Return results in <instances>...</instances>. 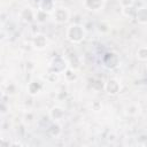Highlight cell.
Here are the masks:
<instances>
[{"mask_svg": "<svg viewBox=\"0 0 147 147\" xmlns=\"http://www.w3.org/2000/svg\"><path fill=\"white\" fill-rule=\"evenodd\" d=\"M47 17H48V13H46L39 8L37 9V11H36V22L37 23H39V24L45 23L47 21Z\"/></svg>", "mask_w": 147, "mask_h": 147, "instance_id": "9a60e30c", "label": "cell"}, {"mask_svg": "<svg viewBox=\"0 0 147 147\" xmlns=\"http://www.w3.org/2000/svg\"><path fill=\"white\" fill-rule=\"evenodd\" d=\"M119 5H121V8L131 7V6H134V0H119Z\"/></svg>", "mask_w": 147, "mask_h": 147, "instance_id": "44dd1931", "label": "cell"}, {"mask_svg": "<svg viewBox=\"0 0 147 147\" xmlns=\"http://www.w3.org/2000/svg\"><path fill=\"white\" fill-rule=\"evenodd\" d=\"M134 18L139 24H147V7L138 8Z\"/></svg>", "mask_w": 147, "mask_h": 147, "instance_id": "7c38bea8", "label": "cell"}, {"mask_svg": "<svg viewBox=\"0 0 147 147\" xmlns=\"http://www.w3.org/2000/svg\"><path fill=\"white\" fill-rule=\"evenodd\" d=\"M62 132V129H61V125L59 124V122H53V124L49 126L48 129V134L53 138H57Z\"/></svg>", "mask_w": 147, "mask_h": 147, "instance_id": "4fadbf2b", "label": "cell"}, {"mask_svg": "<svg viewBox=\"0 0 147 147\" xmlns=\"http://www.w3.org/2000/svg\"><path fill=\"white\" fill-rule=\"evenodd\" d=\"M105 2L106 0H84V6L91 11H98L103 8Z\"/></svg>", "mask_w": 147, "mask_h": 147, "instance_id": "9c48e42d", "label": "cell"}, {"mask_svg": "<svg viewBox=\"0 0 147 147\" xmlns=\"http://www.w3.org/2000/svg\"><path fill=\"white\" fill-rule=\"evenodd\" d=\"M141 145H142V146H147V140H146V141H144Z\"/></svg>", "mask_w": 147, "mask_h": 147, "instance_id": "603a6c76", "label": "cell"}, {"mask_svg": "<svg viewBox=\"0 0 147 147\" xmlns=\"http://www.w3.org/2000/svg\"><path fill=\"white\" fill-rule=\"evenodd\" d=\"M136 13H137V9L134 8V6H131V7H123L122 8V15L126 18H134L136 17Z\"/></svg>", "mask_w": 147, "mask_h": 147, "instance_id": "5bb4252c", "label": "cell"}, {"mask_svg": "<svg viewBox=\"0 0 147 147\" xmlns=\"http://www.w3.org/2000/svg\"><path fill=\"white\" fill-rule=\"evenodd\" d=\"M55 2L53 0H41L39 2V9L48 13V14H52L54 10H55Z\"/></svg>", "mask_w": 147, "mask_h": 147, "instance_id": "8fae6325", "label": "cell"}, {"mask_svg": "<svg viewBox=\"0 0 147 147\" xmlns=\"http://www.w3.org/2000/svg\"><path fill=\"white\" fill-rule=\"evenodd\" d=\"M91 107H92V110H94V111H100V110L102 109V105H101V102L98 101V100L93 101L92 105H91Z\"/></svg>", "mask_w": 147, "mask_h": 147, "instance_id": "ffe728a7", "label": "cell"}, {"mask_svg": "<svg viewBox=\"0 0 147 147\" xmlns=\"http://www.w3.org/2000/svg\"><path fill=\"white\" fill-rule=\"evenodd\" d=\"M32 47L36 51H44L48 45V39L42 33H37L32 39Z\"/></svg>", "mask_w": 147, "mask_h": 147, "instance_id": "8992f818", "label": "cell"}, {"mask_svg": "<svg viewBox=\"0 0 147 147\" xmlns=\"http://www.w3.org/2000/svg\"><path fill=\"white\" fill-rule=\"evenodd\" d=\"M105 92L110 95V96H115L121 92V83L116 79V78H109L106 83H105V87H103Z\"/></svg>", "mask_w": 147, "mask_h": 147, "instance_id": "5b68a950", "label": "cell"}, {"mask_svg": "<svg viewBox=\"0 0 147 147\" xmlns=\"http://www.w3.org/2000/svg\"><path fill=\"white\" fill-rule=\"evenodd\" d=\"M20 20L23 23L30 24V23H32V22L36 21V11H33L30 7H24L20 11Z\"/></svg>", "mask_w": 147, "mask_h": 147, "instance_id": "ba28073f", "label": "cell"}, {"mask_svg": "<svg viewBox=\"0 0 147 147\" xmlns=\"http://www.w3.org/2000/svg\"><path fill=\"white\" fill-rule=\"evenodd\" d=\"M101 62H102V65L108 69V70H114L116 69L119 63H121V60H119V56L117 55V53L113 52V51H108L106 52L103 55H102V59H101Z\"/></svg>", "mask_w": 147, "mask_h": 147, "instance_id": "7a4b0ae2", "label": "cell"}, {"mask_svg": "<svg viewBox=\"0 0 147 147\" xmlns=\"http://www.w3.org/2000/svg\"><path fill=\"white\" fill-rule=\"evenodd\" d=\"M68 68H69L68 61L64 60V57L56 56V57L52 59V61L49 62L48 71H53V72H56L60 75V74H63Z\"/></svg>", "mask_w": 147, "mask_h": 147, "instance_id": "3957f363", "label": "cell"}, {"mask_svg": "<svg viewBox=\"0 0 147 147\" xmlns=\"http://www.w3.org/2000/svg\"><path fill=\"white\" fill-rule=\"evenodd\" d=\"M48 116L53 122H61L65 116V110L60 106H53L48 111Z\"/></svg>", "mask_w": 147, "mask_h": 147, "instance_id": "52a82bcc", "label": "cell"}, {"mask_svg": "<svg viewBox=\"0 0 147 147\" xmlns=\"http://www.w3.org/2000/svg\"><path fill=\"white\" fill-rule=\"evenodd\" d=\"M76 70H74L72 68H68L63 74H64V78H65V80L67 82H74V80H76V78H77V75H76V72H75Z\"/></svg>", "mask_w": 147, "mask_h": 147, "instance_id": "e0dca14e", "label": "cell"}, {"mask_svg": "<svg viewBox=\"0 0 147 147\" xmlns=\"http://www.w3.org/2000/svg\"><path fill=\"white\" fill-rule=\"evenodd\" d=\"M86 37V30L82 24L72 23L65 30V38L71 44H79Z\"/></svg>", "mask_w": 147, "mask_h": 147, "instance_id": "6da1fadb", "label": "cell"}, {"mask_svg": "<svg viewBox=\"0 0 147 147\" xmlns=\"http://www.w3.org/2000/svg\"><path fill=\"white\" fill-rule=\"evenodd\" d=\"M136 56L139 61H146L147 60V46H141L137 49Z\"/></svg>", "mask_w": 147, "mask_h": 147, "instance_id": "2e32d148", "label": "cell"}, {"mask_svg": "<svg viewBox=\"0 0 147 147\" xmlns=\"http://www.w3.org/2000/svg\"><path fill=\"white\" fill-rule=\"evenodd\" d=\"M57 79H59V74L53 72V71H48V74H47V80H48V82L54 83V82H56Z\"/></svg>", "mask_w": 147, "mask_h": 147, "instance_id": "d6986e66", "label": "cell"}, {"mask_svg": "<svg viewBox=\"0 0 147 147\" xmlns=\"http://www.w3.org/2000/svg\"><path fill=\"white\" fill-rule=\"evenodd\" d=\"M69 17H70V13L65 7H56L55 10L52 13V18L57 24L67 23L69 21Z\"/></svg>", "mask_w": 147, "mask_h": 147, "instance_id": "277c9868", "label": "cell"}, {"mask_svg": "<svg viewBox=\"0 0 147 147\" xmlns=\"http://www.w3.org/2000/svg\"><path fill=\"white\" fill-rule=\"evenodd\" d=\"M139 113V107L137 105H130L126 107V114L127 115H137Z\"/></svg>", "mask_w": 147, "mask_h": 147, "instance_id": "ac0fdd59", "label": "cell"}, {"mask_svg": "<svg viewBox=\"0 0 147 147\" xmlns=\"http://www.w3.org/2000/svg\"><path fill=\"white\" fill-rule=\"evenodd\" d=\"M41 88H42L41 83L38 82V80H32V82H30V83L28 84V86H26L28 93H29L30 95H32V96L37 95V94L41 91Z\"/></svg>", "mask_w": 147, "mask_h": 147, "instance_id": "30bf717a", "label": "cell"}, {"mask_svg": "<svg viewBox=\"0 0 147 147\" xmlns=\"http://www.w3.org/2000/svg\"><path fill=\"white\" fill-rule=\"evenodd\" d=\"M10 146H23V144L20 142V141H15V142H11Z\"/></svg>", "mask_w": 147, "mask_h": 147, "instance_id": "7402d4cb", "label": "cell"}]
</instances>
